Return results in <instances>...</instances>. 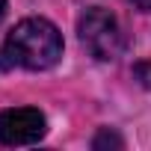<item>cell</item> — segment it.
<instances>
[{
  "mask_svg": "<svg viewBox=\"0 0 151 151\" xmlns=\"http://www.w3.org/2000/svg\"><path fill=\"white\" fill-rule=\"evenodd\" d=\"M3 53L27 71H47L62 59V36L47 18H24L6 36Z\"/></svg>",
  "mask_w": 151,
  "mask_h": 151,
  "instance_id": "6da1fadb",
  "label": "cell"
},
{
  "mask_svg": "<svg viewBox=\"0 0 151 151\" xmlns=\"http://www.w3.org/2000/svg\"><path fill=\"white\" fill-rule=\"evenodd\" d=\"M77 36H80V45L101 62L119 59L127 47V39H124V30H122L119 18L104 6H92L80 15Z\"/></svg>",
  "mask_w": 151,
  "mask_h": 151,
  "instance_id": "7a4b0ae2",
  "label": "cell"
},
{
  "mask_svg": "<svg viewBox=\"0 0 151 151\" xmlns=\"http://www.w3.org/2000/svg\"><path fill=\"white\" fill-rule=\"evenodd\" d=\"M45 116L36 107L0 110V142L3 145H33L45 136Z\"/></svg>",
  "mask_w": 151,
  "mask_h": 151,
  "instance_id": "3957f363",
  "label": "cell"
},
{
  "mask_svg": "<svg viewBox=\"0 0 151 151\" xmlns=\"http://www.w3.org/2000/svg\"><path fill=\"white\" fill-rule=\"evenodd\" d=\"M104 145H116V148H122V139L110 130V127H104L98 136H95V142H92V148H104Z\"/></svg>",
  "mask_w": 151,
  "mask_h": 151,
  "instance_id": "277c9868",
  "label": "cell"
},
{
  "mask_svg": "<svg viewBox=\"0 0 151 151\" xmlns=\"http://www.w3.org/2000/svg\"><path fill=\"white\" fill-rule=\"evenodd\" d=\"M139 77L145 86H151V65H139Z\"/></svg>",
  "mask_w": 151,
  "mask_h": 151,
  "instance_id": "5b68a950",
  "label": "cell"
},
{
  "mask_svg": "<svg viewBox=\"0 0 151 151\" xmlns=\"http://www.w3.org/2000/svg\"><path fill=\"white\" fill-rule=\"evenodd\" d=\"M3 15H6V0H0V21H3Z\"/></svg>",
  "mask_w": 151,
  "mask_h": 151,
  "instance_id": "8992f818",
  "label": "cell"
}]
</instances>
